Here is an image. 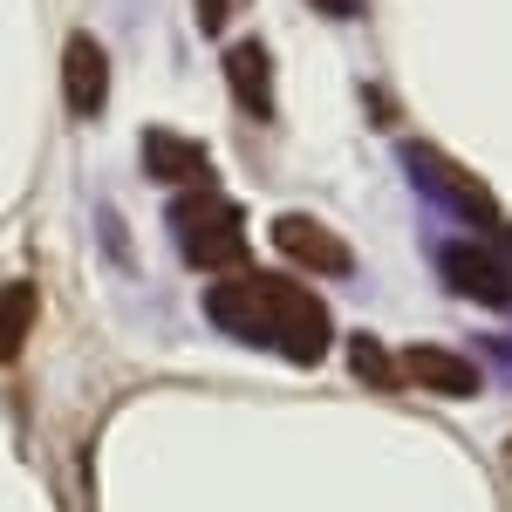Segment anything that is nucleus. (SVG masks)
<instances>
[{
	"instance_id": "obj_9",
	"label": "nucleus",
	"mask_w": 512,
	"mask_h": 512,
	"mask_svg": "<svg viewBox=\"0 0 512 512\" xmlns=\"http://www.w3.org/2000/svg\"><path fill=\"white\" fill-rule=\"evenodd\" d=\"M28 321H35V287H28V280H7V287H0V362L21 355Z\"/></svg>"
},
{
	"instance_id": "obj_3",
	"label": "nucleus",
	"mask_w": 512,
	"mask_h": 512,
	"mask_svg": "<svg viewBox=\"0 0 512 512\" xmlns=\"http://www.w3.org/2000/svg\"><path fill=\"white\" fill-rule=\"evenodd\" d=\"M437 274L451 294H465L478 308H512V267L506 253H492V246H478V239H451L444 253H437Z\"/></svg>"
},
{
	"instance_id": "obj_11",
	"label": "nucleus",
	"mask_w": 512,
	"mask_h": 512,
	"mask_svg": "<svg viewBox=\"0 0 512 512\" xmlns=\"http://www.w3.org/2000/svg\"><path fill=\"white\" fill-rule=\"evenodd\" d=\"M198 28L219 35V28H226V0H198Z\"/></svg>"
},
{
	"instance_id": "obj_10",
	"label": "nucleus",
	"mask_w": 512,
	"mask_h": 512,
	"mask_svg": "<svg viewBox=\"0 0 512 512\" xmlns=\"http://www.w3.org/2000/svg\"><path fill=\"white\" fill-rule=\"evenodd\" d=\"M355 369H362L369 383H390V369H383V349H376L369 335H355Z\"/></svg>"
},
{
	"instance_id": "obj_1",
	"label": "nucleus",
	"mask_w": 512,
	"mask_h": 512,
	"mask_svg": "<svg viewBox=\"0 0 512 512\" xmlns=\"http://www.w3.org/2000/svg\"><path fill=\"white\" fill-rule=\"evenodd\" d=\"M212 321L239 335V342H260V349H280L287 362L315 369L328 355V308L301 280H280V274H233L205 294Z\"/></svg>"
},
{
	"instance_id": "obj_4",
	"label": "nucleus",
	"mask_w": 512,
	"mask_h": 512,
	"mask_svg": "<svg viewBox=\"0 0 512 512\" xmlns=\"http://www.w3.org/2000/svg\"><path fill=\"white\" fill-rule=\"evenodd\" d=\"M62 103H69V117H96L110 103V55L96 35H69L62 48Z\"/></svg>"
},
{
	"instance_id": "obj_7",
	"label": "nucleus",
	"mask_w": 512,
	"mask_h": 512,
	"mask_svg": "<svg viewBox=\"0 0 512 512\" xmlns=\"http://www.w3.org/2000/svg\"><path fill=\"white\" fill-rule=\"evenodd\" d=\"M226 82L239 89V103L253 117H274V69H267V48L260 41H239L233 55H226Z\"/></svg>"
},
{
	"instance_id": "obj_2",
	"label": "nucleus",
	"mask_w": 512,
	"mask_h": 512,
	"mask_svg": "<svg viewBox=\"0 0 512 512\" xmlns=\"http://www.w3.org/2000/svg\"><path fill=\"white\" fill-rule=\"evenodd\" d=\"M171 233L185 239V260H192V267H233L239 253H246V239H239V205L219 198V192L171 198Z\"/></svg>"
},
{
	"instance_id": "obj_12",
	"label": "nucleus",
	"mask_w": 512,
	"mask_h": 512,
	"mask_svg": "<svg viewBox=\"0 0 512 512\" xmlns=\"http://www.w3.org/2000/svg\"><path fill=\"white\" fill-rule=\"evenodd\" d=\"M315 7H321V14H349L355 0H315Z\"/></svg>"
},
{
	"instance_id": "obj_8",
	"label": "nucleus",
	"mask_w": 512,
	"mask_h": 512,
	"mask_svg": "<svg viewBox=\"0 0 512 512\" xmlns=\"http://www.w3.org/2000/svg\"><path fill=\"white\" fill-rule=\"evenodd\" d=\"M144 164H151L158 178H192V185L212 178V158L198 151L192 137H171V130H151V137H144Z\"/></svg>"
},
{
	"instance_id": "obj_6",
	"label": "nucleus",
	"mask_w": 512,
	"mask_h": 512,
	"mask_svg": "<svg viewBox=\"0 0 512 512\" xmlns=\"http://www.w3.org/2000/svg\"><path fill=\"white\" fill-rule=\"evenodd\" d=\"M403 376H410V383H424V390H437V396H472L478 390V369H472V362H465L458 349H431V342L403 355Z\"/></svg>"
},
{
	"instance_id": "obj_5",
	"label": "nucleus",
	"mask_w": 512,
	"mask_h": 512,
	"mask_svg": "<svg viewBox=\"0 0 512 512\" xmlns=\"http://www.w3.org/2000/svg\"><path fill=\"white\" fill-rule=\"evenodd\" d=\"M274 246L287 253V260L315 267V274H349V239H335L321 219H308V212H280L274 219Z\"/></svg>"
}]
</instances>
